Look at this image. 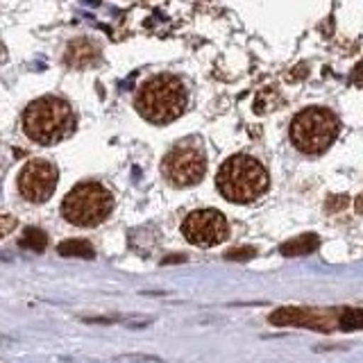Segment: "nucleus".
<instances>
[{"label":"nucleus","instance_id":"nucleus-1","mask_svg":"<svg viewBox=\"0 0 363 363\" xmlns=\"http://www.w3.org/2000/svg\"><path fill=\"white\" fill-rule=\"evenodd\" d=\"M75 128L73 109L68 102L55 96H45L30 102V107L23 113V130L34 143L52 145L64 141Z\"/></svg>","mask_w":363,"mask_h":363},{"label":"nucleus","instance_id":"nucleus-11","mask_svg":"<svg viewBox=\"0 0 363 363\" xmlns=\"http://www.w3.org/2000/svg\"><path fill=\"white\" fill-rule=\"evenodd\" d=\"M318 245H320L318 234H302V236L291 238V241L284 243L279 247V252L284 257H302V255H309L313 250H318Z\"/></svg>","mask_w":363,"mask_h":363},{"label":"nucleus","instance_id":"nucleus-15","mask_svg":"<svg viewBox=\"0 0 363 363\" xmlns=\"http://www.w3.org/2000/svg\"><path fill=\"white\" fill-rule=\"evenodd\" d=\"M255 255H257V250H255V247L243 245V247H232V250H227V252H225V259H230V261H247V259H255Z\"/></svg>","mask_w":363,"mask_h":363},{"label":"nucleus","instance_id":"nucleus-3","mask_svg":"<svg viewBox=\"0 0 363 363\" xmlns=\"http://www.w3.org/2000/svg\"><path fill=\"white\" fill-rule=\"evenodd\" d=\"M139 113L155 125H166L186 109V89L175 75H157L141 86L136 98Z\"/></svg>","mask_w":363,"mask_h":363},{"label":"nucleus","instance_id":"nucleus-17","mask_svg":"<svg viewBox=\"0 0 363 363\" xmlns=\"http://www.w3.org/2000/svg\"><path fill=\"white\" fill-rule=\"evenodd\" d=\"M14 227H16V218H11V216H0V238L11 234Z\"/></svg>","mask_w":363,"mask_h":363},{"label":"nucleus","instance_id":"nucleus-18","mask_svg":"<svg viewBox=\"0 0 363 363\" xmlns=\"http://www.w3.org/2000/svg\"><path fill=\"white\" fill-rule=\"evenodd\" d=\"M354 209H357L359 213H363V193H361V196L354 200Z\"/></svg>","mask_w":363,"mask_h":363},{"label":"nucleus","instance_id":"nucleus-2","mask_svg":"<svg viewBox=\"0 0 363 363\" xmlns=\"http://www.w3.org/2000/svg\"><path fill=\"white\" fill-rule=\"evenodd\" d=\"M216 184H218L223 198L245 204L264 196L270 186V179H268L266 168L261 166L255 157L234 155L220 166Z\"/></svg>","mask_w":363,"mask_h":363},{"label":"nucleus","instance_id":"nucleus-9","mask_svg":"<svg viewBox=\"0 0 363 363\" xmlns=\"http://www.w3.org/2000/svg\"><path fill=\"white\" fill-rule=\"evenodd\" d=\"M272 325H302V327H311V329H329L332 323L329 318H325L318 311L309 309H279L270 315Z\"/></svg>","mask_w":363,"mask_h":363},{"label":"nucleus","instance_id":"nucleus-10","mask_svg":"<svg viewBox=\"0 0 363 363\" xmlns=\"http://www.w3.org/2000/svg\"><path fill=\"white\" fill-rule=\"evenodd\" d=\"M98 60H100V50L86 39L71 41L64 52V62L71 68H89V66L98 64Z\"/></svg>","mask_w":363,"mask_h":363},{"label":"nucleus","instance_id":"nucleus-7","mask_svg":"<svg viewBox=\"0 0 363 363\" xmlns=\"http://www.w3.org/2000/svg\"><path fill=\"white\" fill-rule=\"evenodd\" d=\"M182 234L200 247H211L223 243L230 236V225H227V218L220 211L198 209L186 216L184 225H182Z\"/></svg>","mask_w":363,"mask_h":363},{"label":"nucleus","instance_id":"nucleus-16","mask_svg":"<svg viewBox=\"0 0 363 363\" xmlns=\"http://www.w3.org/2000/svg\"><path fill=\"white\" fill-rule=\"evenodd\" d=\"M347 202H350L347 196H332V198H327V202H325V211L327 213H336L340 209H345Z\"/></svg>","mask_w":363,"mask_h":363},{"label":"nucleus","instance_id":"nucleus-12","mask_svg":"<svg viewBox=\"0 0 363 363\" xmlns=\"http://www.w3.org/2000/svg\"><path fill=\"white\" fill-rule=\"evenodd\" d=\"M57 252L62 257H79V259H94L96 257V250L89 241H82V238H71V241L62 243L57 247Z\"/></svg>","mask_w":363,"mask_h":363},{"label":"nucleus","instance_id":"nucleus-4","mask_svg":"<svg viewBox=\"0 0 363 363\" xmlns=\"http://www.w3.org/2000/svg\"><path fill=\"white\" fill-rule=\"evenodd\" d=\"M338 136V118L325 107H309L291 123V141L300 152L320 155Z\"/></svg>","mask_w":363,"mask_h":363},{"label":"nucleus","instance_id":"nucleus-14","mask_svg":"<svg viewBox=\"0 0 363 363\" xmlns=\"http://www.w3.org/2000/svg\"><path fill=\"white\" fill-rule=\"evenodd\" d=\"M338 327L350 332V329H363V309H343L338 313Z\"/></svg>","mask_w":363,"mask_h":363},{"label":"nucleus","instance_id":"nucleus-8","mask_svg":"<svg viewBox=\"0 0 363 363\" xmlns=\"http://www.w3.org/2000/svg\"><path fill=\"white\" fill-rule=\"evenodd\" d=\"M57 186V168L45 159H34L26 164L18 175V191L30 202H45Z\"/></svg>","mask_w":363,"mask_h":363},{"label":"nucleus","instance_id":"nucleus-13","mask_svg":"<svg viewBox=\"0 0 363 363\" xmlns=\"http://www.w3.org/2000/svg\"><path fill=\"white\" fill-rule=\"evenodd\" d=\"M45 245H48V234L39 227H28L26 234L21 236V247H30L34 252H43Z\"/></svg>","mask_w":363,"mask_h":363},{"label":"nucleus","instance_id":"nucleus-6","mask_svg":"<svg viewBox=\"0 0 363 363\" xmlns=\"http://www.w3.org/2000/svg\"><path fill=\"white\" fill-rule=\"evenodd\" d=\"M162 170L170 184L186 189V186L198 184V182L204 177L207 159H204L202 147L193 145V143H182L166 155Z\"/></svg>","mask_w":363,"mask_h":363},{"label":"nucleus","instance_id":"nucleus-5","mask_svg":"<svg viewBox=\"0 0 363 363\" xmlns=\"http://www.w3.org/2000/svg\"><path fill=\"white\" fill-rule=\"evenodd\" d=\"M113 198L98 182L77 184L62 202V216L77 227H96L111 213Z\"/></svg>","mask_w":363,"mask_h":363}]
</instances>
